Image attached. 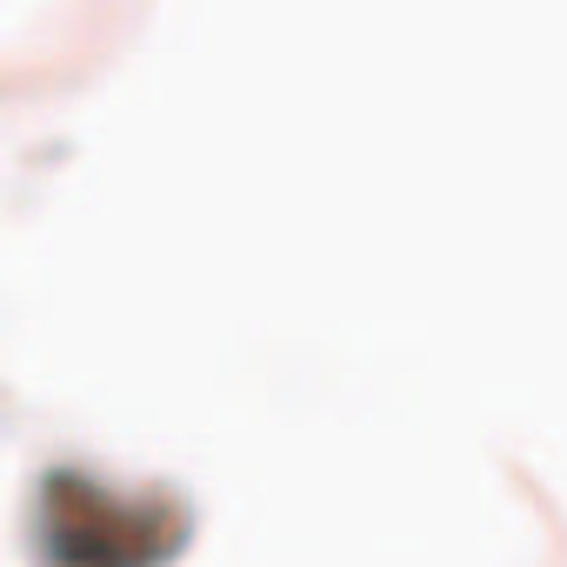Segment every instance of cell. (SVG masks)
<instances>
[{
	"label": "cell",
	"mask_w": 567,
	"mask_h": 567,
	"mask_svg": "<svg viewBox=\"0 0 567 567\" xmlns=\"http://www.w3.org/2000/svg\"><path fill=\"white\" fill-rule=\"evenodd\" d=\"M48 567H161L181 547V514L161 494H121L94 474H48L41 487Z\"/></svg>",
	"instance_id": "6da1fadb"
}]
</instances>
